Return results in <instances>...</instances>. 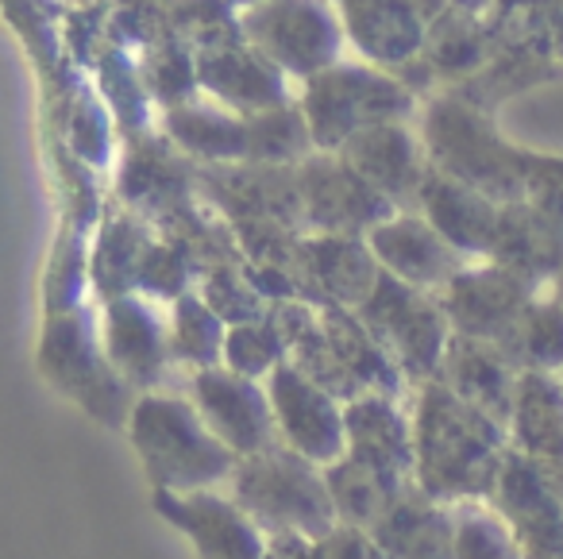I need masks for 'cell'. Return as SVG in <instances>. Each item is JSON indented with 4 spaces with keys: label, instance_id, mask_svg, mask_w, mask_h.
<instances>
[{
    "label": "cell",
    "instance_id": "3",
    "mask_svg": "<svg viewBox=\"0 0 563 559\" xmlns=\"http://www.w3.org/2000/svg\"><path fill=\"white\" fill-rule=\"evenodd\" d=\"M135 448L166 494H194L209 482L235 474V451L217 440L205 417L178 397H143L132 417Z\"/></svg>",
    "mask_w": 563,
    "mask_h": 559
},
{
    "label": "cell",
    "instance_id": "10",
    "mask_svg": "<svg viewBox=\"0 0 563 559\" xmlns=\"http://www.w3.org/2000/svg\"><path fill=\"white\" fill-rule=\"evenodd\" d=\"M509 428H514L517 451L537 463L563 494V379L525 371Z\"/></svg>",
    "mask_w": 563,
    "mask_h": 559
},
{
    "label": "cell",
    "instance_id": "17",
    "mask_svg": "<svg viewBox=\"0 0 563 559\" xmlns=\"http://www.w3.org/2000/svg\"><path fill=\"white\" fill-rule=\"evenodd\" d=\"M306 197L324 224H367L378 217V189L355 171H317L306 178Z\"/></svg>",
    "mask_w": 563,
    "mask_h": 559
},
{
    "label": "cell",
    "instance_id": "20",
    "mask_svg": "<svg viewBox=\"0 0 563 559\" xmlns=\"http://www.w3.org/2000/svg\"><path fill=\"white\" fill-rule=\"evenodd\" d=\"M352 158L375 189H401L413 182V151L394 128H367L352 143Z\"/></svg>",
    "mask_w": 563,
    "mask_h": 559
},
{
    "label": "cell",
    "instance_id": "22",
    "mask_svg": "<svg viewBox=\"0 0 563 559\" xmlns=\"http://www.w3.org/2000/svg\"><path fill=\"white\" fill-rule=\"evenodd\" d=\"M282 332L274 328H263V325H240L224 343V359L235 374L243 379H255V374H274L278 371V359H282Z\"/></svg>",
    "mask_w": 563,
    "mask_h": 559
},
{
    "label": "cell",
    "instance_id": "9",
    "mask_svg": "<svg viewBox=\"0 0 563 559\" xmlns=\"http://www.w3.org/2000/svg\"><path fill=\"white\" fill-rule=\"evenodd\" d=\"M347 417V456L375 467L378 474L401 482L417 471L413 425L394 405V397H355L344 405Z\"/></svg>",
    "mask_w": 563,
    "mask_h": 559
},
{
    "label": "cell",
    "instance_id": "5",
    "mask_svg": "<svg viewBox=\"0 0 563 559\" xmlns=\"http://www.w3.org/2000/svg\"><path fill=\"white\" fill-rule=\"evenodd\" d=\"M271 405L286 448L313 463H340L347 456V417L324 386H317L298 363H282L271 374Z\"/></svg>",
    "mask_w": 563,
    "mask_h": 559
},
{
    "label": "cell",
    "instance_id": "7",
    "mask_svg": "<svg viewBox=\"0 0 563 559\" xmlns=\"http://www.w3.org/2000/svg\"><path fill=\"white\" fill-rule=\"evenodd\" d=\"M448 317L471 340H490L506 348L529 313V282L509 271H471L448 282Z\"/></svg>",
    "mask_w": 563,
    "mask_h": 559
},
{
    "label": "cell",
    "instance_id": "23",
    "mask_svg": "<svg viewBox=\"0 0 563 559\" xmlns=\"http://www.w3.org/2000/svg\"><path fill=\"white\" fill-rule=\"evenodd\" d=\"M220 320L217 313L201 309V302H181L178 305V351L189 363H201V371H209V363L220 355Z\"/></svg>",
    "mask_w": 563,
    "mask_h": 559
},
{
    "label": "cell",
    "instance_id": "14",
    "mask_svg": "<svg viewBox=\"0 0 563 559\" xmlns=\"http://www.w3.org/2000/svg\"><path fill=\"white\" fill-rule=\"evenodd\" d=\"M490 251L501 259V271L517 278H544L563 263V224L544 209H506L498 217Z\"/></svg>",
    "mask_w": 563,
    "mask_h": 559
},
{
    "label": "cell",
    "instance_id": "11",
    "mask_svg": "<svg viewBox=\"0 0 563 559\" xmlns=\"http://www.w3.org/2000/svg\"><path fill=\"white\" fill-rule=\"evenodd\" d=\"M371 536L386 559H455V520L421 486L401 494Z\"/></svg>",
    "mask_w": 563,
    "mask_h": 559
},
{
    "label": "cell",
    "instance_id": "2",
    "mask_svg": "<svg viewBox=\"0 0 563 559\" xmlns=\"http://www.w3.org/2000/svg\"><path fill=\"white\" fill-rule=\"evenodd\" d=\"M232 486L235 505L278 533L321 540L336 528L340 513L332 502L329 479L317 471L313 459L290 448H271L263 456L243 459L232 474Z\"/></svg>",
    "mask_w": 563,
    "mask_h": 559
},
{
    "label": "cell",
    "instance_id": "8",
    "mask_svg": "<svg viewBox=\"0 0 563 559\" xmlns=\"http://www.w3.org/2000/svg\"><path fill=\"white\" fill-rule=\"evenodd\" d=\"M521 374L525 371L514 363V355L501 343L471 340V336H452V343L444 351V363H440V382L448 390H455L475 409L490 413L506 428L514 420Z\"/></svg>",
    "mask_w": 563,
    "mask_h": 559
},
{
    "label": "cell",
    "instance_id": "13",
    "mask_svg": "<svg viewBox=\"0 0 563 559\" xmlns=\"http://www.w3.org/2000/svg\"><path fill=\"white\" fill-rule=\"evenodd\" d=\"M166 513L178 520L181 528H189L201 548L205 559H266L263 544H258L255 528L247 525V513L232 502H220L209 494H186L178 505L170 497H163Z\"/></svg>",
    "mask_w": 563,
    "mask_h": 559
},
{
    "label": "cell",
    "instance_id": "15",
    "mask_svg": "<svg viewBox=\"0 0 563 559\" xmlns=\"http://www.w3.org/2000/svg\"><path fill=\"white\" fill-rule=\"evenodd\" d=\"M424 205H429L437 232L444 240H452V248L490 251L501 212L494 205H486L478 189L463 186V182L429 178L424 182Z\"/></svg>",
    "mask_w": 563,
    "mask_h": 559
},
{
    "label": "cell",
    "instance_id": "12",
    "mask_svg": "<svg viewBox=\"0 0 563 559\" xmlns=\"http://www.w3.org/2000/svg\"><path fill=\"white\" fill-rule=\"evenodd\" d=\"M371 243H375L378 259L394 271V278L409 282V286H444V282L460 278L452 243H444V235L421 220H390V224L375 228Z\"/></svg>",
    "mask_w": 563,
    "mask_h": 559
},
{
    "label": "cell",
    "instance_id": "24",
    "mask_svg": "<svg viewBox=\"0 0 563 559\" xmlns=\"http://www.w3.org/2000/svg\"><path fill=\"white\" fill-rule=\"evenodd\" d=\"M560 294H563V282H560Z\"/></svg>",
    "mask_w": 563,
    "mask_h": 559
},
{
    "label": "cell",
    "instance_id": "1",
    "mask_svg": "<svg viewBox=\"0 0 563 559\" xmlns=\"http://www.w3.org/2000/svg\"><path fill=\"white\" fill-rule=\"evenodd\" d=\"M417 443V486L440 497H483L494 494L506 467V425L490 413L463 402L440 379L424 382L413 417Z\"/></svg>",
    "mask_w": 563,
    "mask_h": 559
},
{
    "label": "cell",
    "instance_id": "21",
    "mask_svg": "<svg viewBox=\"0 0 563 559\" xmlns=\"http://www.w3.org/2000/svg\"><path fill=\"white\" fill-rule=\"evenodd\" d=\"M501 517L467 509L455 517V559H521Z\"/></svg>",
    "mask_w": 563,
    "mask_h": 559
},
{
    "label": "cell",
    "instance_id": "19",
    "mask_svg": "<svg viewBox=\"0 0 563 559\" xmlns=\"http://www.w3.org/2000/svg\"><path fill=\"white\" fill-rule=\"evenodd\" d=\"M112 355H117L120 371H128L135 382H151L163 363V343H158L155 320L143 309H135L132 302L117 305V317H112Z\"/></svg>",
    "mask_w": 563,
    "mask_h": 559
},
{
    "label": "cell",
    "instance_id": "4",
    "mask_svg": "<svg viewBox=\"0 0 563 559\" xmlns=\"http://www.w3.org/2000/svg\"><path fill=\"white\" fill-rule=\"evenodd\" d=\"M363 317L378 343L394 355V363L413 379H429L444 363L452 343L444 313L417 294V286L401 278H378L375 294L363 302Z\"/></svg>",
    "mask_w": 563,
    "mask_h": 559
},
{
    "label": "cell",
    "instance_id": "16",
    "mask_svg": "<svg viewBox=\"0 0 563 559\" xmlns=\"http://www.w3.org/2000/svg\"><path fill=\"white\" fill-rule=\"evenodd\" d=\"M324 479H329L336 513L344 517V525H355V528H375L378 520L386 517V509L406 494L401 482L386 479L375 467L360 463V459H352V456L324 467Z\"/></svg>",
    "mask_w": 563,
    "mask_h": 559
},
{
    "label": "cell",
    "instance_id": "6",
    "mask_svg": "<svg viewBox=\"0 0 563 559\" xmlns=\"http://www.w3.org/2000/svg\"><path fill=\"white\" fill-rule=\"evenodd\" d=\"M194 402L197 413L205 417V425L217 432V440L224 448H232L235 456L251 459L263 451L278 448V420H274L271 394L255 386L251 379L235 371H197L194 379Z\"/></svg>",
    "mask_w": 563,
    "mask_h": 559
},
{
    "label": "cell",
    "instance_id": "18",
    "mask_svg": "<svg viewBox=\"0 0 563 559\" xmlns=\"http://www.w3.org/2000/svg\"><path fill=\"white\" fill-rule=\"evenodd\" d=\"M506 351L521 371H555L563 366V302L529 305L517 332L509 336Z\"/></svg>",
    "mask_w": 563,
    "mask_h": 559
}]
</instances>
